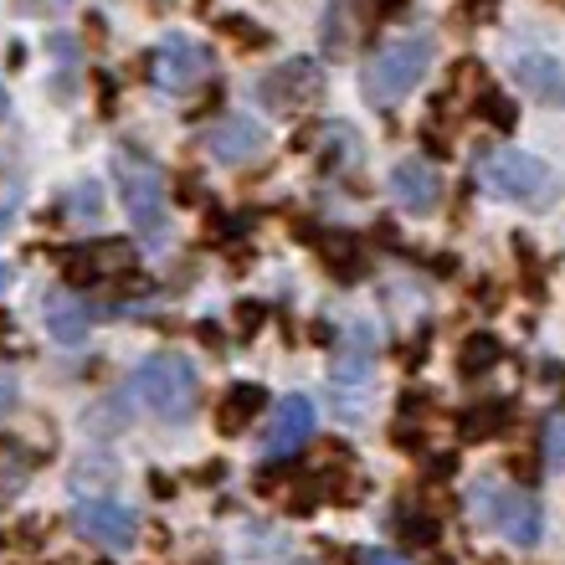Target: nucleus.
<instances>
[{"label":"nucleus","instance_id":"aec40b11","mask_svg":"<svg viewBox=\"0 0 565 565\" xmlns=\"http://www.w3.org/2000/svg\"><path fill=\"white\" fill-rule=\"evenodd\" d=\"M478 114H483V119L493 124V129H514V124H520V108L509 104L504 93H493V88H483V98H478Z\"/></svg>","mask_w":565,"mask_h":565},{"label":"nucleus","instance_id":"b1692460","mask_svg":"<svg viewBox=\"0 0 565 565\" xmlns=\"http://www.w3.org/2000/svg\"><path fill=\"white\" fill-rule=\"evenodd\" d=\"M226 31H232V36H237V42L268 46V31H247V21H237V15H232V21H226Z\"/></svg>","mask_w":565,"mask_h":565},{"label":"nucleus","instance_id":"412c9836","mask_svg":"<svg viewBox=\"0 0 565 565\" xmlns=\"http://www.w3.org/2000/svg\"><path fill=\"white\" fill-rule=\"evenodd\" d=\"M26 447L15 443V437H0V483H15V478L26 473Z\"/></svg>","mask_w":565,"mask_h":565},{"label":"nucleus","instance_id":"6e6552de","mask_svg":"<svg viewBox=\"0 0 565 565\" xmlns=\"http://www.w3.org/2000/svg\"><path fill=\"white\" fill-rule=\"evenodd\" d=\"M211 73V52L201 42H191V36H164L160 52H154V83L170 93H191L201 88Z\"/></svg>","mask_w":565,"mask_h":565},{"label":"nucleus","instance_id":"a211bd4d","mask_svg":"<svg viewBox=\"0 0 565 565\" xmlns=\"http://www.w3.org/2000/svg\"><path fill=\"white\" fill-rule=\"evenodd\" d=\"M319 253H324V263L340 273L344 282H355L360 273H365V263H360V242L350 237V232H334V237H324V242H319Z\"/></svg>","mask_w":565,"mask_h":565},{"label":"nucleus","instance_id":"f3484780","mask_svg":"<svg viewBox=\"0 0 565 565\" xmlns=\"http://www.w3.org/2000/svg\"><path fill=\"white\" fill-rule=\"evenodd\" d=\"M396 535H402L406 545H417V551H431V545L443 540V524L431 520L427 509L402 504V509H396Z\"/></svg>","mask_w":565,"mask_h":565},{"label":"nucleus","instance_id":"20e7f679","mask_svg":"<svg viewBox=\"0 0 565 565\" xmlns=\"http://www.w3.org/2000/svg\"><path fill=\"white\" fill-rule=\"evenodd\" d=\"M114 175H119V201L129 211V222L139 232H160L164 206H170V185H164V170L139 149H119L114 154Z\"/></svg>","mask_w":565,"mask_h":565},{"label":"nucleus","instance_id":"2eb2a0df","mask_svg":"<svg viewBox=\"0 0 565 565\" xmlns=\"http://www.w3.org/2000/svg\"><path fill=\"white\" fill-rule=\"evenodd\" d=\"M509 422V402H483V406H468L458 417V437L462 443H489V437H499Z\"/></svg>","mask_w":565,"mask_h":565},{"label":"nucleus","instance_id":"a878e982","mask_svg":"<svg viewBox=\"0 0 565 565\" xmlns=\"http://www.w3.org/2000/svg\"><path fill=\"white\" fill-rule=\"evenodd\" d=\"M462 11L473 15V21H493V15H499V0H462Z\"/></svg>","mask_w":565,"mask_h":565},{"label":"nucleus","instance_id":"5701e85b","mask_svg":"<svg viewBox=\"0 0 565 565\" xmlns=\"http://www.w3.org/2000/svg\"><path fill=\"white\" fill-rule=\"evenodd\" d=\"M15 406H21V391H15V381L6 371H0V417H11Z\"/></svg>","mask_w":565,"mask_h":565},{"label":"nucleus","instance_id":"bb28decb","mask_svg":"<svg viewBox=\"0 0 565 565\" xmlns=\"http://www.w3.org/2000/svg\"><path fill=\"white\" fill-rule=\"evenodd\" d=\"M77 211H88V216H98V211H104V201H98V185H77Z\"/></svg>","mask_w":565,"mask_h":565},{"label":"nucleus","instance_id":"ddd939ff","mask_svg":"<svg viewBox=\"0 0 565 565\" xmlns=\"http://www.w3.org/2000/svg\"><path fill=\"white\" fill-rule=\"evenodd\" d=\"M263 406H268V391L253 386V381H237V386L216 402V427H222V437H242V431L263 417Z\"/></svg>","mask_w":565,"mask_h":565},{"label":"nucleus","instance_id":"4468645a","mask_svg":"<svg viewBox=\"0 0 565 565\" xmlns=\"http://www.w3.org/2000/svg\"><path fill=\"white\" fill-rule=\"evenodd\" d=\"M514 77H520L524 93H535V98H545V104H565V73L555 57H540V52H524L520 62H514Z\"/></svg>","mask_w":565,"mask_h":565},{"label":"nucleus","instance_id":"dca6fc26","mask_svg":"<svg viewBox=\"0 0 565 565\" xmlns=\"http://www.w3.org/2000/svg\"><path fill=\"white\" fill-rule=\"evenodd\" d=\"M499 355H504L499 334H468V340L458 344V371L462 375H489L493 365H499Z\"/></svg>","mask_w":565,"mask_h":565},{"label":"nucleus","instance_id":"f257e3e1","mask_svg":"<svg viewBox=\"0 0 565 565\" xmlns=\"http://www.w3.org/2000/svg\"><path fill=\"white\" fill-rule=\"evenodd\" d=\"M478 180H483L489 195L524 211H540L555 201V170L535 154H524V149H483L478 154Z\"/></svg>","mask_w":565,"mask_h":565},{"label":"nucleus","instance_id":"7c9ffc66","mask_svg":"<svg viewBox=\"0 0 565 565\" xmlns=\"http://www.w3.org/2000/svg\"><path fill=\"white\" fill-rule=\"evenodd\" d=\"M6 108H11V98H6V83H0V119H6Z\"/></svg>","mask_w":565,"mask_h":565},{"label":"nucleus","instance_id":"0eeeda50","mask_svg":"<svg viewBox=\"0 0 565 565\" xmlns=\"http://www.w3.org/2000/svg\"><path fill=\"white\" fill-rule=\"evenodd\" d=\"M73 530L83 540H93V545L114 551V555L135 551V540H139V520L124 504H114V499H88V504H77L73 509Z\"/></svg>","mask_w":565,"mask_h":565},{"label":"nucleus","instance_id":"f03ea898","mask_svg":"<svg viewBox=\"0 0 565 565\" xmlns=\"http://www.w3.org/2000/svg\"><path fill=\"white\" fill-rule=\"evenodd\" d=\"M431 36H402V42L381 46L371 62H365V73H360V88H365V98H371L375 108H396L406 104L412 93H417V83L431 73Z\"/></svg>","mask_w":565,"mask_h":565},{"label":"nucleus","instance_id":"39448f33","mask_svg":"<svg viewBox=\"0 0 565 565\" xmlns=\"http://www.w3.org/2000/svg\"><path fill=\"white\" fill-rule=\"evenodd\" d=\"M478 509H483V520H489L509 545H520V551L540 545V535H545V514H540V504L524 489L483 483V489H478Z\"/></svg>","mask_w":565,"mask_h":565},{"label":"nucleus","instance_id":"1a4fd4ad","mask_svg":"<svg viewBox=\"0 0 565 565\" xmlns=\"http://www.w3.org/2000/svg\"><path fill=\"white\" fill-rule=\"evenodd\" d=\"M206 149L211 160L226 164V170H242V164H253L263 149H268V129L253 119V114H232V119L211 124L206 129Z\"/></svg>","mask_w":565,"mask_h":565},{"label":"nucleus","instance_id":"4be33fe9","mask_svg":"<svg viewBox=\"0 0 565 565\" xmlns=\"http://www.w3.org/2000/svg\"><path fill=\"white\" fill-rule=\"evenodd\" d=\"M540 443H545V462H551V468H565V412L545 422V437H540Z\"/></svg>","mask_w":565,"mask_h":565},{"label":"nucleus","instance_id":"393cba45","mask_svg":"<svg viewBox=\"0 0 565 565\" xmlns=\"http://www.w3.org/2000/svg\"><path fill=\"white\" fill-rule=\"evenodd\" d=\"M237 324L253 334V329H263V303H237Z\"/></svg>","mask_w":565,"mask_h":565},{"label":"nucleus","instance_id":"cd10ccee","mask_svg":"<svg viewBox=\"0 0 565 565\" xmlns=\"http://www.w3.org/2000/svg\"><path fill=\"white\" fill-rule=\"evenodd\" d=\"M360 565H412V561H402V555H391V551H365Z\"/></svg>","mask_w":565,"mask_h":565},{"label":"nucleus","instance_id":"7ed1b4c3","mask_svg":"<svg viewBox=\"0 0 565 565\" xmlns=\"http://www.w3.org/2000/svg\"><path fill=\"white\" fill-rule=\"evenodd\" d=\"M129 391L139 396L145 412H154L164 422H191L195 406H201V375L185 355H149L135 371Z\"/></svg>","mask_w":565,"mask_h":565},{"label":"nucleus","instance_id":"c756f323","mask_svg":"<svg viewBox=\"0 0 565 565\" xmlns=\"http://www.w3.org/2000/svg\"><path fill=\"white\" fill-rule=\"evenodd\" d=\"M11 278H15L11 268H0V294H6V288H11Z\"/></svg>","mask_w":565,"mask_h":565},{"label":"nucleus","instance_id":"c85d7f7f","mask_svg":"<svg viewBox=\"0 0 565 565\" xmlns=\"http://www.w3.org/2000/svg\"><path fill=\"white\" fill-rule=\"evenodd\" d=\"M11 222H15V201H6V206H0V232H6Z\"/></svg>","mask_w":565,"mask_h":565},{"label":"nucleus","instance_id":"6ab92c4d","mask_svg":"<svg viewBox=\"0 0 565 565\" xmlns=\"http://www.w3.org/2000/svg\"><path fill=\"white\" fill-rule=\"evenodd\" d=\"M350 11H355V0H334L324 11V42L334 52H350V42H355V31H360V26H350Z\"/></svg>","mask_w":565,"mask_h":565},{"label":"nucleus","instance_id":"9d476101","mask_svg":"<svg viewBox=\"0 0 565 565\" xmlns=\"http://www.w3.org/2000/svg\"><path fill=\"white\" fill-rule=\"evenodd\" d=\"M391 195H396V206L412 211V216H431V211L443 206V175H437V164L406 154V160L391 170Z\"/></svg>","mask_w":565,"mask_h":565},{"label":"nucleus","instance_id":"f8f14e48","mask_svg":"<svg viewBox=\"0 0 565 565\" xmlns=\"http://www.w3.org/2000/svg\"><path fill=\"white\" fill-rule=\"evenodd\" d=\"M42 313H46V329H52V340L62 344H77L88 340V324L93 319H104L98 309H88L77 294H67V288H52V294L42 298Z\"/></svg>","mask_w":565,"mask_h":565},{"label":"nucleus","instance_id":"9b49d317","mask_svg":"<svg viewBox=\"0 0 565 565\" xmlns=\"http://www.w3.org/2000/svg\"><path fill=\"white\" fill-rule=\"evenodd\" d=\"M313 437V402L309 396H282L268 412V427H263V452L268 458H288Z\"/></svg>","mask_w":565,"mask_h":565},{"label":"nucleus","instance_id":"423d86ee","mask_svg":"<svg viewBox=\"0 0 565 565\" xmlns=\"http://www.w3.org/2000/svg\"><path fill=\"white\" fill-rule=\"evenodd\" d=\"M319 93H324V67L313 57H294L257 77V104L273 114H303L319 104Z\"/></svg>","mask_w":565,"mask_h":565}]
</instances>
